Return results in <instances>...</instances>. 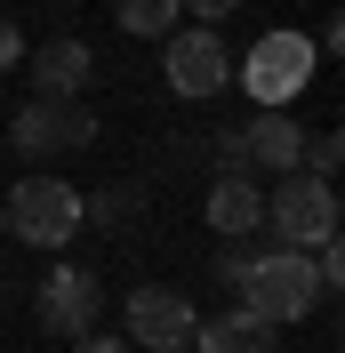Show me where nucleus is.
<instances>
[{"label": "nucleus", "mask_w": 345, "mask_h": 353, "mask_svg": "<svg viewBox=\"0 0 345 353\" xmlns=\"http://www.w3.org/2000/svg\"><path fill=\"white\" fill-rule=\"evenodd\" d=\"M322 297H329V289H322V273H313V257H305V249H257L249 281H241V313H257L265 330L305 321Z\"/></svg>", "instance_id": "1"}, {"label": "nucleus", "mask_w": 345, "mask_h": 353, "mask_svg": "<svg viewBox=\"0 0 345 353\" xmlns=\"http://www.w3.org/2000/svg\"><path fill=\"white\" fill-rule=\"evenodd\" d=\"M0 225L17 241H32V249H65L88 217H81V193H72L65 176H24L17 193L0 201Z\"/></svg>", "instance_id": "4"}, {"label": "nucleus", "mask_w": 345, "mask_h": 353, "mask_svg": "<svg viewBox=\"0 0 345 353\" xmlns=\"http://www.w3.org/2000/svg\"><path fill=\"white\" fill-rule=\"evenodd\" d=\"M161 81L177 88V97H217V88H233V57H225V41H217V24H185V32H169V57H161Z\"/></svg>", "instance_id": "6"}, {"label": "nucleus", "mask_w": 345, "mask_h": 353, "mask_svg": "<svg viewBox=\"0 0 345 353\" xmlns=\"http://www.w3.org/2000/svg\"><path fill=\"white\" fill-rule=\"evenodd\" d=\"M185 353H281V345H273V330L257 313H225V321H201Z\"/></svg>", "instance_id": "12"}, {"label": "nucleus", "mask_w": 345, "mask_h": 353, "mask_svg": "<svg viewBox=\"0 0 345 353\" xmlns=\"http://www.w3.org/2000/svg\"><path fill=\"white\" fill-rule=\"evenodd\" d=\"M209 225L225 233V241H249V233L265 225V193L249 185V176H217L209 185Z\"/></svg>", "instance_id": "11"}, {"label": "nucleus", "mask_w": 345, "mask_h": 353, "mask_svg": "<svg viewBox=\"0 0 345 353\" xmlns=\"http://www.w3.org/2000/svg\"><path fill=\"white\" fill-rule=\"evenodd\" d=\"M8 65H24V32L0 17V72H8Z\"/></svg>", "instance_id": "18"}, {"label": "nucleus", "mask_w": 345, "mask_h": 353, "mask_svg": "<svg viewBox=\"0 0 345 353\" xmlns=\"http://www.w3.org/2000/svg\"><path fill=\"white\" fill-rule=\"evenodd\" d=\"M249 265H257V249H241V241H233V249H225V257L209 265V273H217V281H225V289H241V281H249Z\"/></svg>", "instance_id": "16"}, {"label": "nucleus", "mask_w": 345, "mask_h": 353, "mask_svg": "<svg viewBox=\"0 0 345 353\" xmlns=\"http://www.w3.org/2000/svg\"><path fill=\"white\" fill-rule=\"evenodd\" d=\"M137 201H145V193H137V185H112V193L81 201V217H97V225H129V217H137Z\"/></svg>", "instance_id": "14"}, {"label": "nucleus", "mask_w": 345, "mask_h": 353, "mask_svg": "<svg viewBox=\"0 0 345 353\" xmlns=\"http://www.w3.org/2000/svg\"><path fill=\"white\" fill-rule=\"evenodd\" d=\"M313 65H322V48L281 24V32H265V41L241 57V88L257 97V112H289L305 97V81H313Z\"/></svg>", "instance_id": "2"}, {"label": "nucleus", "mask_w": 345, "mask_h": 353, "mask_svg": "<svg viewBox=\"0 0 345 353\" xmlns=\"http://www.w3.org/2000/svg\"><path fill=\"white\" fill-rule=\"evenodd\" d=\"M8 145L17 153H81V145H97V112L81 97H32L8 121Z\"/></svg>", "instance_id": "5"}, {"label": "nucleus", "mask_w": 345, "mask_h": 353, "mask_svg": "<svg viewBox=\"0 0 345 353\" xmlns=\"http://www.w3.org/2000/svg\"><path fill=\"white\" fill-rule=\"evenodd\" d=\"M169 24H185L177 0H121V32H137V41H169Z\"/></svg>", "instance_id": "13"}, {"label": "nucleus", "mask_w": 345, "mask_h": 353, "mask_svg": "<svg viewBox=\"0 0 345 353\" xmlns=\"http://www.w3.org/2000/svg\"><path fill=\"white\" fill-rule=\"evenodd\" d=\"M72 353H137V345H121V337H105V330H88V337H72Z\"/></svg>", "instance_id": "19"}, {"label": "nucleus", "mask_w": 345, "mask_h": 353, "mask_svg": "<svg viewBox=\"0 0 345 353\" xmlns=\"http://www.w3.org/2000/svg\"><path fill=\"white\" fill-rule=\"evenodd\" d=\"M233 145H241V169H273V176L305 169V129L289 112H257L249 129H233Z\"/></svg>", "instance_id": "9"}, {"label": "nucleus", "mask_w": 345, "mask_h": 353, "mask_svg": "<svg viewBox=\"0 0 345 353\" xmlns=\"http://www.w3.org/2000/svg\"><path fill=\"white\" fill-rule=\"evenodd\" d=\"M345 161V137L337 129H322V137H305V176H329Z\"/></svg>", "instance_id": "15"}, {"label": "nucleus", "mask_w": 345, "mask_h": 353, "mask_svg": "<svg viewBox=\"0 0 345 353\" xmlns=\"http://www.w3.org/2000/svg\"><path fill=\"white\" fill-rule=\"evenodd\" d=\"M273 249H322L337 233V185L329 176H281V193L265 201V225H257Z\"/></svg>", "instance_id": "3"}, {"label": "nucleus", "mask_w": 345, "mask_h": 353, "mask_svg": "<svg viewBox=\"0 0 345 353\" xmlns=\"http://www.w3.org/2000/svg\"><path fill=\"white\" fill-rule=\"evenodd\" d=\"M193 330H201V313L185 305L177 289H161V281L129 289V345H152V353H185V345H193Z\"/></svg>", "instance_id": "7"}, {"label": "nucleus", "mask_w": 345, "mask_h": 353, "mask_svg": "<svg viewBox=\"0 0 345 353\" xmlns=\"http://www.w3.org/2000/svg\"><path fill=\"white\" fill-rule=\"evenodd\" d=\"M97 313H105V281L81 273V265H57L41 281V330L48 337H88L97 330Z\"/></svg>", "instance_id": "8"}, {"label": "nucleus", "mask_w": 345, "mask_h": 353, "mask_svg": "<svg viewBox=\"0 0 345 353\" xmlns=\"http://www.w3.org/2000/svg\"><path fill=\"white\" fill-rule=\"evenodd\" d=\"M88 72H97L88 41H41V57H32V88L41 97H81Z\"/></svg>", "instance_id": "10"}, {"label": "nucleus", "mask_w": 345, "mask_h": 353, "mask_svg": "<svg viewBox=\"0 0 345 353\" xmlns=\"http://www.w3.org/2000/svg\"><path fill=\"white\" fill-rule=\"evenodd\" d=\"M177 8H185V17H201V24H217V17H233L241 0H177Z\"/></svg>", "instance_id": "17"}]
</instances>
